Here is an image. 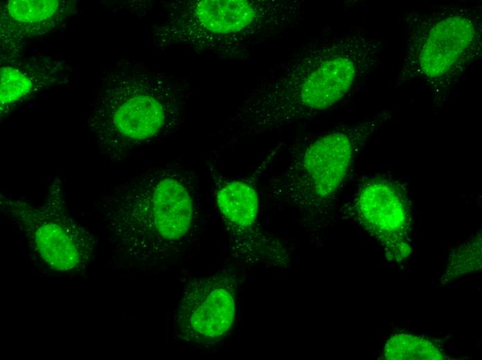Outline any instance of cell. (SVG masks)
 <instances>
[{"instance_id": "obj_1", "label": "cell", "mask_w": 482, "mask_h": 360, "mask_svg": "<svg viewBox=\"0 0 482 360\" xmlns=\"http://www.w3.org/2000/svg\"><path fill=\"white\" fill-rule=\"evenodd\" d=\"M382 52L361 24L325 28L271 66L215 137L228 147L313 117L359 91L382 65Z\"/></svg>"}, {"instance_id": "obj_2", "label": "cell", "mask_w": 482, "mask_h": 360, "mask_svg": "<svg viewBox=\"0 0 482 360\" xmlns=\"http://www.w3.org/2000/svg\"><path fill=\"white\" fill-rule=\"evenodd\" d=\"M201 191L196 172L177 161L116 183L102 207V218L123 262L164 269L186 258L200 234Z\"/></svg>"}, {"instance_id": "obj_3", "label": "cell", "mask_w": 482, "mask_h": 360, "mask_svg": "<svg viewBox=\"0 0 482 360\" xmlns=\"http://www.w3.org/2000/svg\"><path fill=\"white\" fill-rule=\"evenodd\" d=\"M193 93L191 84L173 73L121 60L100 80L87 126L100 154L121 161L175 134Z\"/></svg>"}, {"instance_id": "obj_4", "label": "cell", "mask_w": 482, "mask_h": 360, "mask_svg": "<svg viewBox=\"0 0 482 360\" xmlns=\"http://www.w3.org/2000/svg\"><path fill=\"white\" fill-rule=\"evenodd\" d=\"M301 0H172L153 28L155 46L187 47L221 60H244L305 19Z\"/></svg>"}, {"instance_id": "obj_5", "label": "cell", "mask_w": 482, "mask_h": 360, "mask_svg": "<svg viewBox=\"0 0 482 360\" xmlns=\"http://www.w3.org/2000/svg\"><path fill=\"white\" fill-rule=\"evenodd\" d=\"M403 18L407 33L396 87L421 84L440 107L481 57V6L440 3Z\"/></svg>"}, {"instance_id": "obj_6", "label": "cell", "mask_w": 482, "mask_h": 360, "mask_svg": "<svg viewBox=\"0 0 482 360\" xmlns=\"http://www.w3.org/2000/svg\"><path fill=\"white\" fill-rule=\"evenodd\" d=\"M391 115L384 110L318 136L271 179L267 197L312 221L320 217L334 201L360 150Z\"/></svg>"}, {"instance_id": "obj_7", "label": "cell", "mask_w": 482, "mask_h": 360, "mask_svg": "<svg viewBox=\"0 0 482 360\" xmlns=\"http://www.w3.org/2000/svg\"><path fill=\"white\" fill-rule=\"evenodd\" d=\"M64 191L62 179L56 175L42 204L35 205L25 199L1 195L0 210L51 269L79 272L91 262L96 241L91 231L69 213Z\"/></svg>"}, {"instance_id": "obj_8", "label": "cell", "mask_w": 482, "mask_h": 360, "mask_svg": "<svg viewBox=\"0 0 482 360\" xmlns=\"http://www.w3.org/2000/svg\"><path fill=\"white\" fill-rule=\"evenodd\" d=\"M208 168L234 258L246 265L286 263V249L267 234L260 223L257 180L262 167L242 178L228 177L214 167Z\"/></svg>"}, {"instance_id": "obj_9", "label": "cell", "mask_w": 482, "mask_h": 360, "mask_svg": "<svg viewBox=\"0 0 482 360\" xmlns=\"http://www.w3.org/2000/svg\"><path fill=\"white\" fill-rule=\"evenodd\" d=\"M239 287V274L230 267L189 280L175 313L176 336L200 346L224 339L235 323Z\"/></svg>"}, {"instance_id": "obj_10", "label": "cell", "mask_w": 482, "mask_h": 360, "mask_svg": "<svg viewBox=\"0 0 482 360\" xmlns=\"http://www.w3.org/2000/svg\"><path fill=\"white\" fill-rule=\"evenodd\" d=\"M350 213L382 246L386 258L399 262L411 253V217L400 184L384 177L371 178L354 195Z\"/></svg>"}, {"instance_id": "obj_11", "label": "cell", "mask_w": 482, "mask_h": 360, "mask_svg": "<svg viewBox=\"0 0 482 360\" xmlns=\"http://www.w3.org/2000/svg\"><path fill=\"white\" fill-rule=\"evenodd\" d=\"M76 9L74 1L10 0L0 8L1 55H19L25 43L44 35L68 19Z\"/></svg>"}, {"instance_id": "obj_12", "label": "cell", "mask_w": 482, "mask_h": 360, "mask_svg": "<svg viewBox=\"0 0 482 360\" xmlns=\"http://www.w3.org/2000/svg\"><path fill=\"white\" fill-rule=\"evenodd\" d=\"M69 64L53 56L13 60L1 67V118L35 95L67 80Z\"/></svg>"}, {"instance_id": "obj_13", "label": "cell", "mask_w": 482, "mask_h": 360, "mask_svg": "<svg viewBox=\"0 0 482 360\" xmlns=\"http://www.w3.org/2000/svg\"><path fill=\"white\" fill-rule=\"evenodd\" d=\"M384 357L386 359H444L443 352L430 341L422 337L399 334L387 342Z\"/></svg>"}, {"instance_id": "obj_14", "label": "cell", "mask_w": 482, "mask_h": 360, "mask_svg": "<svg viewBox=\"0 0 482 360\" xmlns=\"http://www.w3.org/2000/svg\"><path fill=\"white\" fill-rule=\"evenodd\" d=\"M481 266V238L478 234L463 243L451 255L443 280L448 281L467 273L474 271Z\"/></svg>"}]
</instances>
